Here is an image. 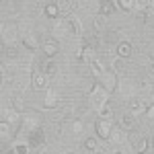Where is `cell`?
<instances>
[{
	"instance_id": "f1b7e54d",
	"label": "cell",
	"mask_w": 154,
	"mask_h": 154,
	"mask_svg": "<svg viewBox=\"0 0 154 154\" xmlns=\"http://www.w3.org/2000/svg\"><path fill=\"white\" fill-rule=\"evenodd\" d=\"M0 134H2V140H4V142L11 138V125H8L6 121H2V123H0Z\"/></svg>"
},
{
	"instance_id": "277c9868",
	"label": "cell",
	"mask_w": 154,
	"mask_h": 154,
	"mask_svg": "<svg viewBox=\"0 0 154 154\" xmlns=\"http://www.w3.org/2000/svg\"><path fill=\"white\" fill-rule=\"evenodd\" d=\"M128 111H130L131 115L136 117V115H142V113H146V111H148V105L144 103L140 97H131L130 103H128Z\"/></svg>"
},
{
	"instance_id": "2e32d148",
	"label": "cell",
	"mask_w": 154,
	"mask_h": 154,
	"mask_svg": "<svg viewBox=\"0 0 154 154\" xmlns=\"http://www.w3.org/2000/svg\"><path fill=\"white\" fill-rule=\"evenodd\" d=\"M23 45H25L27 49H29V51H35V49L39 48L41 43H39V39H37L35 33H29L27 37H23Z\"/></svg>"
},
{
	"instance_id": "9a60e30c",
	"label": "cell",
	"mask_w": 154,
	"mask_h": 154,
	"mask_svg": "<svg viewBox=\"0 0 154 154\" xmlns=\"http://www.w3.org/2000/svg\"><path fill=\"white\" fill-rule=\"evenodd\" d=\"M113 8H117L115 6V0H101L99 2V14L101 17H109L113 12Z\"/></svg>"
},
{
	"instance_id": "f546056e",
	"label": "cell",
	"mask_w": 154,
	"mask_h": 154,
	"mask_svg": "<svg viewBox=\"0 0 154 154\" xmlns=\"http://www.w3.org/2000/svg\"><path fill=\"white\" fill-rule=\"evenodd\" d=\"M82 131H84V123L80 119H76V121L72 123V134H74V136H80Z\"/></svg>"
},
{
	"instance_id": "ac0fdd59",
	"label": "cell",
	"mask_w": 154,
	"mask_h": 154,
	"mask_svg": "<svg viewBox=\"0 0 154 154\" xmlns=\"http://www.w3.org/2000/svg\"><path fill=\"white\" fill-rule=\"evenodd\" d=\"M48 80H49V76H45L43 72L37 70L35 74H33V86H35V88H45V86H48Z\"/></svg>"
},
{
	"instance_id": "30bf717a",
	"label": "cell",
	"mask_w": 154,
	"mask_h": 154,
	"mask_svg": "<svg viewBox=\"0 0 154 154\" xmlns=\"http://www.w3.org/2000/svg\"><path fill=\"white\" fill-rule=\"evenodd\" d=\"M72 33V27L70 23H68V19H62V21H56V25H54V35L56 37H66Z\"/></svg>"
},
{
	"instance_id": "ba28073f",
	"label": "cell",
	"mask_w": 154,
	"mask_h": 154,
	"mask_svg": "<svg viewBox=\"0 0 154 154\" xmlns=\"http://www.w3.org/2000/svg\"><path fill=\"white\" fill-rule=\"evenodd\" d=\"M39 123H41V117L39 115H35V113H29V115H23V125L27 131H35L39 130Z\"/></svg>"
},
{
	"instance_id": "cb8c5ba5",
	"label": "cell",
	"mask_w": 154,
	"mask_h": 154,
	"mask_svg": "<svg viewBox=\"0 0 154 154\" xmlns=\"http://www.w3.org/2000/svg\"><path fill=\"white\" fill-rule=\"evenodd\" d=\"M4 56H6V60L19 58V48H17L14 43H11V45H4Z\"/></svg>"
},
{
	"instance_id": "4fadbf2b",
	"label": "cell",
	"mask_w": 154,
	"mask_h": 154,
	"mask_svg": "<svg viewBox=\"0 0 154 154\" xmlns=\"http://www.w3.org/2000/svg\"><path fill=\"white\" fill-rule=\"evenodd\" d=\"M131 51H134V45H131L130 41H119L117 43V58H121V60H128L131 56Z\"/></svg>"
},
{
	"instance_id": "8fae6325",
	"label": "cell",
	"mask_w": 154,
	"mask_h": 154,
	"mask_svg": "<svg viewBox=\"0 0 154 154\" xmlns=\"http://www.w3.org/2000/svg\"><path fill=\"white\" fill-rule=\"evenodd\" d=\"M2 121H6L11 128H14V125L23 123V117H21V113H17V111H8V109H4V111H2Z\"/></svg>"
},
{
	"instance_id": "3957f363",
	"label": "cell",
	"mask_w": 154,
	"mask_h": 154,
	"mask_svg": "<svg viewBox=\"0 0 154 154\" xmlns=\"http://www.w3.org/2000/svg\"><path fill=\"white\" fill-rule=\"evenodd\" d=\"M41 51H43V58L45 60H51V58H56L60 54V45H58V39H45L43 43H41Z\"/></svg>"
},
{
	"instance_id": "603a6c76",
	"label": "cell",
	"mask_w": 154,
	"mask_h": 154,
	"mask_svg": "<svg viewBox=\"0 0 154 154\" xmlns=\"http://www.w3.org/2000/svg\"><path fill=\"white\" fill-rule=\"evenodd\" d=\"M66 19H68V23H70V27H72V35H80V31H82V25H80V21H78L74 14L66 17Z\"/></svg>"
},
{
	"instance_id": "9c48e42d",
	"label": "cell",
	"mask_w": 154,
	"mask_h": 154,
	"mask_svg": "<svg viewBox=\"0 0 154 154\" xmlns=\"http://www.w3.org/2000/svg\"><path fill=\"white\" fill-rule=\"evenodd\" d=\"M119 128L123 131H131V130H136V117L131 115L130 111H125L121 117H119Z\"/></svg>"
},
{
	"instance_id": "7402d4cb",
	"label": "cell",
	"mask_w": 154,
	"mask_h": 154,
	"mask_svg": "<svg viewBox=\"0 0 154 154\" xmlns=\"http://www.w3.org/2000/svg\"><path fill=\"white\" fill-rule=\"evenodd\" d=\"M39 72H43L45 76H51L54 72H56V64L54 62H49V60L43 58V62H41V68H39Z\"/></svg>"
},
{
	"instance_id": "d6986e66",
	"label": "cell",
	"mask_w": 154,
	"mask_h": 154,
	"mask_svg": "<svg viewBox=\"0 0 154 154\" xmlns=\"http://www.w3.org/2000/svg\"><path fill=\"white\" fill-rule=\"evenodd\" d=\"M148 146H150V142H148L146 136H142L136 144H131V148H134V152H136V154H144L146 150H148Z\"/></svg>"
},
{
	"instance_id": "d590c367",
	"label": "cell",
	"mask_w": 154,
	"mask_h": 154,
	"mask_svg": "<svg viewBox=\"0 0 154 154\" xmlns=\"http://www.w3.org/2000/svg\"><path fill=\"white\" fill-rule=\"evenodd\" d=\"M148 72L154 76V60H150V62H148Z\"/></svg>"
},
{
	"instance_id": "e575fe53",
	"label": "cell",
	"mask_w": 154,
	"mask_h": 154,
	"mask_svg": "<svg viewBox=\"0 0 154 154\" xmlns=\"http://www.w3.org/2000/svg\"><path fill=\"white\" fill-rule=\"evenodd\" d=\"M146 115H148L150 119H154V105H152V107H148V111H146Z\"/></svg>"
},
{
	"instance_id": "5b68a950",
	"label": "cell",
	"mask_w": 154,
	"mask_h": 154,
	"mask_svg": "<svg viewBox=\"0 0 154 154\" xmlns=\"http://www.w3.org/2000/svg\"><path fill=\"white\" fill-rule=\"evenodd\" d=\"M27 144H29V148H37V146H43L45 144V131L41 130H35V131H29L27 134Z\"/></svg>"
},
{
	"instance_id": "7c38bea8",
	"label": "cell",
	"mask_w": 154,
	"mask_h": 154,
	"mask_svg": "<svg viewBox=\"0 0 154 154\" xmlns=\"http://www.w3.org/2000/svg\"><path fill=\"white\" fill-rule=\"evenodd\" d=\"M58 103H60L58 93H56L54 88H48V91H45V99H43V107H45V109H56Z\"/></svg>"
},
{
	"instance_id": "8d00e7d4",
	"label": "cell",
	"mask_w": 154,
	"mask_h": 154,
	"mask_svg": "<svg viewBox=\"0 0 154 154\" xmlns=\"http://www.w3.org/2000/svg\"><path fill=\"white\" fill-rule=\"evenodd\" d=\"M6 154H17V152H14V150H11V152H6Z\"/></svg>"
},
{
	"instance_id": "4dcf8cb0",
	"label": "cell",
	"mask_w": 154,
	"mask_h": 154,
	"mask_svg": "<svg viewBox=\"0 0 154 154\" xmlns=\"http://www.w3.org/2000/svg\"><path fill=\"white\" fill-rule=\"evenodd\" d=\"M99 115H101V119H109L111 115H113V107H111L109 103H107V105L103 107L101 111H99Z\"/></svg>"
},
{
	"instance_id": "5bb4252c",
	"label": "cell",
	"mask_w": 154,
	"mask_h": 154,
	"mask_svg": "<svg viewBox=\"0 0 154 154\" xmlns=\"http://www.w3.org/2000/svg\"><path fill=\"white\" fill-rule=\"evenodd\" d=\"M43 12H45L48 19H56V21H60V14H62L58 2H48V4L43 6Z\"/></svg>"
},
{
	"instance_id": "d6a6232c",
	"label": "cell",
	"mask_w": 154,
	"mask_h": 154,
	"mask_svg": "<svg viewBox=\"0 0 154 154\" xmlns=\"http://www.w3.org/2000/svg\"><path fill=\"white\" fill-rule=\"evenodd\" d=\"M111 70L115 72V74L123 70V62H121V58H115L113 62H111Z\"/></svg>"
},
{
	"instance_id": "52a82bcc",
	"label": "cell",
	"mask_w": 154,
	"mask_h": 154,
	"mask_svg": "<svg viewBox=\"0 0 154 154\" xmlns=\"http://www.w3.org/2000/svg\"><path fill=\"white\" fill-rule=\"evenodd\" d=\"M17 31H19V25H17V23H4V25H2V37H4V41H6V45L14 43V39H17Z\"/></svg>"
},
{
	"instance_id": "ffe728a7",
	"label": "cell",
	"mask_w": 154,
	"mask_h": 154,
	"mask_svg": "<svg viewBox=\"0 0 154 154\" xmlns=\"http://www.w3.org/2000/svg\"><path fill=\"white\" fill-rule=\"evenodd\" d=\"M91 72H93L95 78H103V74H105L107 70H105V66H103L99 60H93V62H91Z\"/></svg>"
},
{
	"instance_id": "8992f818",
	"label": "cell",
	"mask_w": 154,
	"mask_h": 154,
	"mask_svg": "<svg viewBox=\"0 0 154 154\" xmlns=\"http://www.w3.org/2000/svg\"><path fill=\"white\" fill-rule=\"evenodd\" d=\"M99 82L107 88V93H113V91L117 88V74L113 70H107L105 74H103V78H99Z\"/></svg>"
},
{
	"instance_id": "e0dca14e",
	"label": "cell",
	"mask_w": 154,
	"mask_h": 154,
	"mask_svg": "<svg viewBox=\"0 0 154 154\" xmlns=\"http://www.w3.org/2000/svg\"><path fill=\"white\" fill-rule=\"evenodd\" d=\"M12 111H17V113H23V111H27V103H25V99L21 95H12Z\"/></svg>"
},
{
	"instance_id": "4316f807",
	"label": "cell",
	"mask_w": 154,
	"mask_h": 154,
	"mask_svg": "<svg viewBox=\"0 0 154 154\" xmlns=\"http://www.w3.org/2000/svg\"><path fill=\"white\" fill-rule=\"evenodd\" d=\"M93 27H95V29H105V27H107V17L97 14L95 19H93Z\"/></svg>"
},
{
	"instance_id": "74e56055",
	"label": "cell",
	"mask_w": 154,
	"mask_h": 154,
	"mask_svg": "<svg viewBox=\"0 0 154 154\" xmlns=\"http://www.w3.org/2000/svg\"><path fill=\"white\" fill-rule=\"evenodd\" d=\"M41 154H48V152H41Z\"/></svg>"
},
{
	"instance_id": "484cf974",
	"label": "cell",
	"mask_w": 154,
	"mask_h": 154,
	"mask_svg": "<svg viewBox=\"0 0 154 154\" xmlns=\"http://www.w3.org/2000/svg\"><path fill=\"white\" fill-rule=\"evenodd\" d=\"M97 148H99V138L91 136V138H86V140H84V150L93 152V150H97Z\"/></svg>"
},
{
	"instance_id": "44dd1931",
	"label": "cell",
	"mask_w": 154,
	"mask_h": 154,
	"mask_svg": "<svg viewBox=\"0 0 154 154\" xmlns=\"http://www.w3.org/2000/svg\"><path fill=\"white\" fill-rule=\"evenodd\" d=\"M125 138H128V134L121 130V128H113V131H111V138H109V140H111V144H121Z\"/></svg>"
},
{
	"instance_id": "836d02e7",
	"label": "cell",
	"mask_w": 154,
	"mask_h": 154,
	"mask_svg": "<svg viewBox=\"0 0 154 154\" xmlns=\"http://www.w3.org/2000/svg\"><path fill=\"white\" fill-rule=\"evenodd\" d=\"M138 21H140V23H142V21L146 23V21H148V12H146V11H140V12H138Z\"/></svg>"
},
{
	"instance_id": "6da1fadb",
	"label": "cell",
	"mask_w": 154,
	"mask_h": 154,
	"mask_svg": "<svg viewBox=\"0 0 154 154\" xmlns=\"http://www.w3.org/2000/svg\"><path fill=\"white\" fill-rule=\"evenodd\" d=\"M107 99H109L107 88L97 80V82L93 84V88H91V105H93V109H95V111H101V109L109 103Z\"/></svg>"
},
{
	"instance_id": "1f68e13d",
	"label": "cell",
	"mask_w": 154,
	"mask_h": 154,
	"mask_svg": "<svg viewBox=\"0 0 154 154\" xmlns=\"http://www.w3.org/2000/svg\"><path fill=\"white\" fill-rule=\"evenodd\" d=\"M140 138H142V134H140L138 130H131V131H128V142H130V144H136L138 140H140Z\"/></svg>"
},
{
	"instance_id": "d4e9b609",
	"label": "cell",
	"mask_w": 154,
	"mask_h": 154,
	"mask_svg": "<svg viewBox=\"0 0 154 154\" xmlns=\"http://www.w3.org/2000/svg\"><path fill=\"white\" fill-rule=\"evenodd\" d=\"M115 6L121 8L123 12H130L134 11V0H115Z\"/></svg>"
},
{
	"instance_id": "7a4b0ae2",
	"label": "cell",
	"mask_w": 154,
	"mask_h": 154,
	"mask_svg": "<svg viewBox=\"0 0 154 154\" xmlns=\"http://www.w3.org/2000/svg\"><path fill=\"white\" fill-rule=\"evenodd\" d=\"M111 131H113V125L109 119H97L95 123V134L99 140H109L111 138Z\"/></svg>"
},
{
	"instance_id": "83f0119b",
	"label": "cell",
	"mask_w": 154,
	"mask_h": 154,
	"mask_svg": "<svg viewBox=\"0 0 154 154\" xmlns=\"http://www.w3.org/2000/svg\"><path fill=\"white\" fill-rule=\"evenodd\" d=\"M12 150H14L17 154H29V144L27 142H17Z\"/></svg>"
}]
</instances>
